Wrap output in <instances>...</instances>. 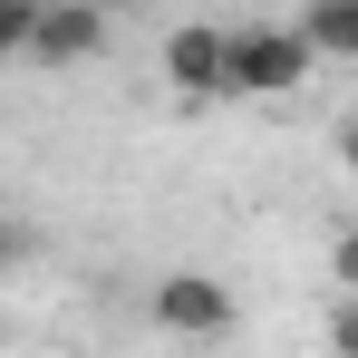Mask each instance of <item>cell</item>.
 Returning a JSON list of instances; mask_svg holds the SVG:
<instances>
[{
  "label": "cell",
  "instance_id": "obj_1",
  "mask_svg": "<svg viewBox=\"0 0 358 358\" xmlns=\"http://www.w3.org/2000/svg\"><path fill=\"white\" fill-rule=\"evenodd\" d=\"M233 39V78H223V97H291L300 78H310V39H300V20H233L223 29Z\"/></svg>",
  "mask_w": 358,
  "mask_h": 358
},
{
  "label": "cell",
  "instance_id": "obj_2",
  "mask_svg": "<svg viewBox=\"0 0 358 358\" xmlns=\"http://www.w3.org/2000/svg\"><path fill=\"white\" fill-rule=\"evenodd\" d=\"M145 310H155L165 339H223V329L242 320V310H233V281H213V271H155Z\"/></svg>",
  "mask_w": 358,
  "mask_h": 358
},
{
  "label": "cell",
  "instance_id": "obj_3",
  "mask_svg": "<svg viewBox=\"0 0 358 358\" xmlns=\"http://www.w3.org/2000/svg\"><path fill=\"white\" fill-rule=\"evenodd\" d=\"M223 78H233V39H223L213 20L165 29V87H175V97H223Z\"/></svg>",
  "mask_w": 358,
  "mask_h": 358
},
{
  "label": "cell",
  "instance_id": "obj_4",
  "mask_svg": "<svg viewBox=\"0 0 358 358\" xmlns=\"http://www.w3.org/2000/svg\"><path fill=\"white\" fill-rule=\"evenodd\" d=\"M107 49V10H39V29H29V68H78Z\"/></svg>",
  "mask_w": 358,
  "mask_h": 358
},
{
  "label": "cell",
  "instance_id": "obj_5",
  "mask_svg": "<svg viewBox=\"0 0 358 358\" xmlns=\"http://www.w3.org/2000/svg\"><path fill=\"white\" fill-rule=\"evenodd\" d=\"M300 39H310V59H358V0H310Z\"/></svg>",
  "mask_w": 358,
  "mask_h": 358
},
{
  "label": "cell",
  "instance_id": "obj_6",
  "mask_svg": "<svg viewBox=\"0 0 358 358\" xmlns=\"http://www.w3.org/2000/svg\"><path fill=\"white\" fill-rule=\"evenodd\" d=\"M329 281H339V291L358 300V223H349V233H339V242H329Z\"/></svg>",
  "mask_w": 358,
  "mask_h": 358
},
{
  "label": "cell",
  "instance_id": "obj_7",
  "mask_svg": "<svg viewBox=\"0 0 358 358\" xmlns=\"http://www.w3.org/2000/svg\"><path fill=\"white\" fill-rule=\"evenodd\" d=\"M329 358H358V300L329 310Z\"/></svg>",
  "mask_w": 358,
  "mask_h": 358
},
{
  "label": "cell",
  "instance_id": "obj_8",
  "mask_svg": "<svg viewBox=\"0 0 358 358\" xmlns=\"http://www.w3.org/2000/svg\"><path fill=\"white\" fill-rule=\"evenodd\" d=\"M329 145H339V165L358 175V117H339V136H329Z\"/></svg>",
  "mask_w": 358,
  "mask_h": 358
}]
</instances>
